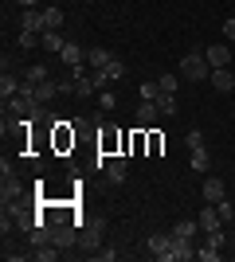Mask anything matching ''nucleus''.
Masks as SVG:
<instances>
[{
    "label": "nucleus",
    "instance_id": "f257e3e1",
    "mask_svg": "<svg viewBox=\"0 0 235 262\" xmlns=\"http://www.w3.org/2000/svg\"><path fill=\"white\" fill-rule=\"evenodd\" d=\"M177 75L188 78V82H204V78H212V63H208V55H204V51H188L184 59H180Z\"/></svg>",
    "mask_w": 235,
    "mask_h": 262
},
{
    "label": "nucleus",
    "instance_id": "f03ea898",
    "mask_svg": "<svg viewBox=\"0 0 235 262\" xmlns=\"http://www.w3.org/2000/svg\"><path fill=\"white\" fill-rule=\"evenodd\" d=\"M20 196H24L20 176L12 172V164H8V161H0V200H4V204H16Z\"/></svg>",
    "mask_w": 235,
    "mask_h": 262
},
{
    "label": "nucleus",
    "instance_id": "7ed1b4c3",
    "mask_svg": "<svg viewBox=\"0 0 235 262\" xmlns=\"http://www.w3.org/2000/svg\"><path fill=\"white\" fill-rule=\"evenodd\" d=\"M145 247H149V254H153V258H161V262H173V231H153V235H149L145 239Z\"/></svg>",
    "mask_w": 235,
    "mask_h": 262
},
{
    "label": "nucleus",
    "instance_id": "20e7f679",
    "mask_svg": "<svg viewBox=\"0 0 235 262\" xmlns=\"http://www.w3.org/2000/svg\"><path fill=\"white\" fill-rule=\"evenodd\" d=\"M51 243H55L59 251H67V247H75V243H78V231L71 227L67 219H51Z\"/></svg>",
    "mask_w": 235,
    "mask_h": 262
},
{
    "label": "nucleus",
    "instance_id": "39448f33",
    "mask_svg": "<svg viewBox=\"0 0 235 262\" xmlns=\"http://www.w3.org/2000/svg\"><path fill=\"white\" fill-rule=\"evenodd\" d=\"M102 227H106V219H90L87 227L78 231V247H98V239H102Z\"/></svg>",
    "mask_w": 235,
    "mask_h": 262
},
{
    "label": "nucleus",
    "instance_id": "423d86ee",
    "mask_svg": "<svg viewBox=\"0 0 235 262\" xmlns=\"http://www.w3.org/2000/svg\"><path fill=\"white\" fill-rule=\"evenodd\" d=\"M208 82H212L220 94H231L235 90V75L227 71V67H212V78H208Z\"/></svg>",
    "mask_w": 235,
    "mask_h": 262
},
{
    "label": "nucleus",
    "instance_id": "0eeeda50",
    "mask_svg": "<svg viewBox=\"0 0 235 262\" xmlns=\"http://www.w3.org/2000/svg\"><path fill=\"white\" fill-rule=\"evenodd\" d=\"M173 258L177 262H192L196 258V243L184 239V235H173Z\"/></svg>",
    "mask_w": 235,
    "mask_h": 262
},
{
    "label": "nucleus",
    "instance_id": "6e6552de",
    "mask_svg": "<svg viewBox=\"0 0 235 262\" xmlns=\"http://www.w3.org/2000/svg\"><path fill=\"white\" fill-rule=\"evenodd\" d=\"M20 28H24V32H47V24H44V8H24Z\"/></svg>",
    "mask_w": 235,
    "mask_h": 262
},
{
    "label": "nucleus",
    "instance_id": "1a4fd4ad",
    "mask_svg": "<svg viewBox=\"0 0 235 262\" xmlns=\"http://www.w3.org/2000/svg\"><path fill=\"white\" fill-rule=\"evenodd\" d=\"M114 59H118V55H114V51H106V47H90V51H87V63L94 67V71H106V67H110Z\"/></svg>",
    "mask_w": 235,
    "mask_h": 262
},
{
    "label": "nucleus",
    "instance_id": "9d476101",
    "mask_svg": "<svg viewBox=\"0 0 235 262\" xmlns=\"http://www.w3.org/2000/svg\"><path fill=\"white\" fill-rule=\"evenodd\" d=\"M196 219H200V231H204V235H208V231H220V227H224V219H220L216 204H208V208H204V211H200Z\"/></svg>",
    "mask_w": 235,
    "mask_h": 262
},
{
    "label": "nucleus",
    "instance_id": "9b49d317",
    "mask_svg": "<svg viewBox=\"0 0 235 262\" xmlns=\"http://www.w3.org/2000/svg\"><path fill=\"white\" fill-rule=\"evenodd\" d=\"M59 59L67 63V71H75V67H82V63H87V51H82L78 43H67L63 51H59Z\"/></svg>",
    "mask_w": 235,
    "mask_h": 262
},
{
    "label": "nucleus",
    "instance_id": "f8f14e48",
    "mask_svg": "<svg viewBox=\"0 0 235 262\" xmlns=\"http://www.w3.org/2000/svg\"><path fill=\"white\" fill-rule=\"evenodd\" d=\"M200 192H204V200H208V204H220V200L227 196V192H224V180H220V176H208Z\"/></svg>",
    "mask_w": 235,
    "mask_h": 262
},
{
    "label": "nucleus",
    "instance_id": "ddd939ff",
    "mask_svg": "<svg viewBox=\"0 0 235 262\" xmlns=\"http://www.w3.org/2000/svg\"><path fill=\"white\" fill-rule=\"evenodd\" d=\"M188 164H192V172H208V168H212V153H208L204 145H196L192 157H188Z\"/></svg>",
    "mask_w": 235,
    "mask_h": 262
},
{
    "label": "nucleus",
    "instance_id": "4468645a",
    "mask_svg": "<svg viewBox=\"0 0 235 262\" xmlns=\"http://www.w3.org/2000/svg\"><path fill=\"white\" fill-rule=\"evenodd\" d=\"M153 121H161V110H157V102H141V106H137V125L145 129V125H153Z\"/></svg>",
    "mask_w": 235,
    "mask_h": 262
},
{
    "label": "nucleus",
    "instance_id": "2eb2a0df",
    "mask_svg": "<svg viewBox=\"0 0 235 262\" xmlns=\"http://www.w3.org/2000/svg\"><path fill=\"white\" fill-rule=\"evenodd\" d=\"M204 55H208V63H212V67H227V63H231V51H227V43H212Z\"/></svg>",
    "mask_w": 235,
    "mask_h": 262
},
{
    "label": "nucleus",
    "instance_id": "dca6fc26",
    "mask_svg": "<svg viewBox=\"0 0 235 262\" xmlns=\"http://www.w3.org/2000/svg\"><path fill=\"white\" fill-rule=\"evenodd\" d=\"M59 254H63V251H59L55 243H39V247H32V258L35 262H55Z\"/></svg>",
    "mask_w": 235,
    "mask_h": 262
},
{
    "label": "nucleus",
    "instance_id": "f3484780",
    "mask_svg": "<svg viewBox=\"0 0 235 262\" xmlns=\"http://www.w3.org/2000/svg\"><path fill=\"white\" fill-rule=\"evenodd\" d=\"M44 24H47V32H59V28H63V8H59V4H47Z\"/></svg>",
    "mask_w": 235,
    "mask_h": 262
},
{
    "label": "nucleus",
    "instance_id": "a211bd4d",
    "mask_svg": "<svg viewBox=\"0 0 235 262\" xmlns=\"http://www.w3.org/2000/svg\"><path fill=\"white\" fill-rule=\"evenodd\" d=\"M106 180H110V184H122V180H125V161H122V157L106 161Z\"/></svg>",
    "mask_w": 235,
    "mask_h": 262
},
{
    "label": "nucleus",
    "instance_id": "6ab92c4d",
    "mask_svg": "<svg viewBox=\"0 0 235 262\" xmlns=\"http://www.w3.org/2000/svg\"><path fill=\"white\" fill-rule=\"evenodd\" d=\"M16 43H20V51H35V47H44V32H24L20 28V39H16Z\"/></svg>",
    "mask_w": 235,
    "mask_h": 262
},
{
    "label": "nucleus",
    "instance_id": "aec40b11",
    "mask_svg": "<svg viewBox=\"0 0 235 262\" xmlns=\"http://www.w3.org/2000/svg\"><path fill=\"white\" fill-rule=\"evenodd\" d=\"M67 47V39H63V32H44V51H51V55H59Z\"/></svg>",
    "mask_w": 235,
    "mask_h": 262
},
{
    "label": "nucleus",
    "instance_id": "412c9836",
    "mask_svg": "<svg viewBox=\"0 0 235 262\" xmlns=\"http://www.w3.org/2000/svg\"><path fill=\"white\" fill-rule=\"evenodd\" d=\"M196 231H200V219H180L177 227H173V235H184V239H196Z\"/></svg>",
    "mask_w": 235,
    "mask_h": 262
},
{
    "label": "nucleus",
    "instance_id": "4be33fe9",
    "mask_svg": "<svg viewBox=\"0 0 235 262\" xmlns=\"http://www.w3.org/2000/svg\"><path fill=\"white\" fill-rule=\"evenodd\" d=\"M24 82H35V86H39V82H47V67H44V63H32L28 71H24Z\"/></svg>",
    "mask_w": 235,
    "mask_h": 262
},
{
    "label": "nucleus",
    "instance_id": "5701e85b",
    "mask_svg": "<svg viewBox=\"0 0 235 262\" xmlns=\"http://www.w3.org/2000/svg\"><path fill=\"white\" fill-rule=\"evenodd\" d=\"M35 98L44 102V106H47L51 98H59V82H39V86H35Z\"/></svg>",
    "mask_w": 235,
    "mask_h": 262
},
{
    "label": "nucleus",
    "instance_id": "b1692460",
    "mask_svg": "<svg viewBox=\"0 0 235 262\" xmlns=\"http://www.w3.org/2000/svg\"><path fill=\"white\" fill-rule=\"evenodd\" d=\"M137 98L141 102H157L161 98V82H141V86H137Z\"/></svg>",
    "mask_w": 235,
    "mask_h": 262
},
{
    "label": "nucleus",
    "instance_id": "393cba45",
    "mask_svg": "<svg viewBox=\"0 0 235 262\" xmlns=\"http://www.w3.org/2000/svg\"><path fill=\"white\" fill-rule=\"evenodd\" d=\"M157 110H161V118H173V114H177V98L161 90V98H157Z\"/></svg>",
    "mask_w": 235,
    "mask_h": 262
},
{
    "label": "nucleus",
    "instance_id": "a878e982",
    "mask_svg": "<svg viewBox=\"0 0 235 262\" xmlns=\"http://www.w3.org/2000/svg\"><path fill=\"white\" fill-rule=\"evenodd\" d=\"M220 254H224V251H220V247H212V243L196 247V258H200V262H220Z\"/></svg>",
    "mask_w": 235,
    "mask_h": 262
},
{
    "label": "nucleus",
    "instance_id": "bb28decb",
    "mask_svg": "<svg viewBox=\"0 0 235 262\" xmlns=\"http://www.w3.org/2000/svg\"><path fill=\"white\" fill-rule=\"evenodd\" d=\"M157 82H161V90H165V94H177V86H180V75H161Z\"/></svg>",
    "mask_w": 235,
    "mask_h": 262
},
{
    "label": "nucleus",
    "instance_id": "cd10ccee",
    "mask_svg": "<svg viewBox=\"0 0 235 262\" xmlns=\"http://www.w3.org/2000/svg\"><path fill=\"white\" fill-rule=\"evenodd\" d=\"M90 82H94V86H98V90H106V86H110V82H114V78L106 75V71H90Z\"/></svg>",
    "mask_w": 235,
    "mask_h": 262
},
{
    "label": "nucleus",
    "instance_id": "c85d7f7f",
    "mask_svg": "<svg viewBox=\"0 0 235 262\" xmlns=\"http://www.w3.org/2000/svg\"><path fill=\"white\" fill-rule=\"evenodd\" d=\"M184 145H188V149H196V145H204V133H200V129H188V133H184Z\"/></svg>",
    "mask_w": 235,
    "mask_h": 262
},
{
    "label": "nucleus",
    "instance_id": "c756f323",
    "mask_svg": "<svg viewBox=\"0 0 235 262\" xmlns=\"http://www.w3.org/2000/svg\"><path fill=\"white\" fill-rule=\"evenodd\" d=\"M216 211H220V219H231V215H235V208H231V200H227V196L216 204Z\"/></svg>",
    "mask_w": 235,
    "mask_h": 262
},
{
    "label": "nucleus",
    "instance_id": "7c9ffc66",
    "mask_svg": "<svg viewBox=\"0 0 235 262\" xmlns=\"http://www.w3.org/2000/svg\"><path fill=\"white\" fill-rule=\"evenodd\" d=\"M106 75H110V78H122V75H125V67H122V59H114V63L106 67Z\"/></svg>",
    "mask_w": 235,
    "mask_h": 262
},
{
    "label": "nucleus",
    "instance_id": "2f4dec72",
    "mask_svg": "<svg viewBox=\"0 0 235 262\" xmlns=\"http://www.w3.org/2000/svg\"><path fill=\"white\" fill-rule=\"evenodd\" d=\"M224 32H227V43H235V16H227V20H224Z\"/></svg>",
    "mask_w": 235,
    "mask_h": 262
},
{
    "label": "nucleus",
    "instance_id": "473e14b6",
    "mask_svg": "<svg viewBox=\"0 0 235 262\" xmlns=\"http://www.w3.org/2000/svg\"><path fill=\"white\" fill-rule=\"evenodd\" d=\"M98 98H102V110H114V106H118V98H114V94H106V90H102Z\"/></svg>",
    "mask_w": 235,
    "mask_h": 262
},
{
    "label": "nucleus",
    "instance_id": "72a5a7b5",
    "mask_svg": "<svg viewBox=\"0 0 235 262\" xmlns=\"http://www.w3.org/2000/svg\"><path fill=\"white\" fill-rule=\"evenodd\" d=\"M98 258H102V262H114V258H118V251H114V247H102Z\"/></svg>",
    "mask_w": 235,
    "mask_h": 262
},
{
    "label": "nucleus",
    "instance_id": "f704fd0d",
    "mask_svg": "<svg viewBox=\"0 0 235 262\" xmlns=\"http://www.w3.org/2000/svg\"><path fill=\"white\" fill-rule=\"evenodd\" d=\"M20 8H39V0H16Z\"/></svg>",
    "mask_w": 235,
    "mask_h": 262
}]
</instances>
